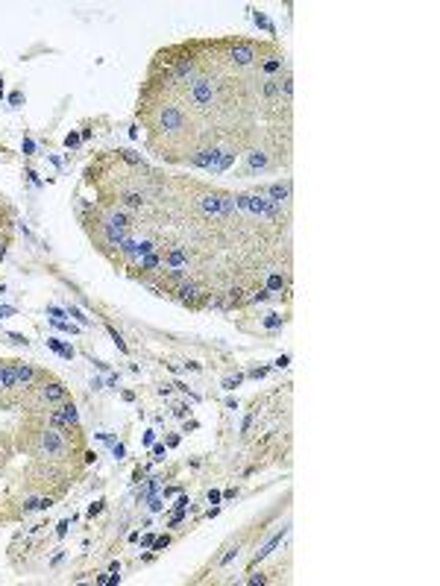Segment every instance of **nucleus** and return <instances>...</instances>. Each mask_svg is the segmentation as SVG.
<instances>
[{
	"mask_svg": "<svg viewBox=\"0 0 440 586\" xmlns=\"http://www.w3.org/2000/svg\"><path fill=\"white\" fill-rule=\"evenodd\" d=\"M24 152H27V155L33 152V141H30V138H24Z\"/></svg>",
	"mask_w": 440,
	"mask_h": 586,
	"instance_id": "34",
	"label": "nucleus"
},
{
	"mask_svg": "<svg viewBox=\"0 0 440 586\" xmlns=\"http://www.w3.org/2000/svg\"><path fill=\"white\" fill-rule=\"evenodd\" d=\"M267 290L273 293V290H285V279L282 276H270L267 279Z\"/></svg>",
	"mask_w": 440,
	"mask_h": 586,
	"instance_id": "11",
	"label": "nucleus"
},
{
	"mask_svg": "<svg viewBox=\"0 0 440 586\" xmlns=\"http://www.w3.org/2000/svg\"><path fill=\"white\" fill-rule=\"evenodd\" d=\"M153 457L156 460H165V445H153Z\"/></svg>",
	"mask_w": 440,
	"mask_h": 586,
	"instance_id": "19",
	"label": "nucleus"
},
{
	"mask_svg": "<svg viewBox=\"0 0 440 586\" xmlns=\"http://www.w3.org/2000/svg\"><path fill=\"white\" fill-rule=\"evenodd\" d=\"M47 314L53 316V319H62V316H65V311H62V308H53V305H50V308H47Z\"/></svg>",
	"mask_w": 440,
	"mask_h": 586,
	"instance_id": "17",
	"label": "nucleus"
},
{
	"mask_svg": "<svg viewBox=\"0 0 440 586\" xmlns=\"http://www.w3.org/2000/svg\"><path fill=\"white\" fill-rule=\"evenodd\" d=\"M200 293L202 290H200V284H197V281H182V284L176 287V299L194 308V305H200Z\"/></svg>",
	"mask_w": 440,
	"mask_h": 586,
	"instance_id": "5",
	"label": "nucleus"
},
{
	"mask_svg": "<svg viewBox=\"0 0 440 586\" xmlns=\"http://www.w3.org/2000/svg\"><path fill=\"white\" fill-rule=\"evenodd\" d=\"M9 100H12V105H21V100H24V97H21V94H18V91H15V94H12V97H9Z\"/></svg>",
	"mask_w": 440,
	"mask_h": 586,
	"instance_id": "30",
	"label": "nucleus"
},
{
	"mask_svg": "<svg viewBox=\"0 0 440 586\" xmlns=\"http://www.w3.org/2000/svg\"><path fill=\"white\" fill-rule=\"evenodd\" d=\"M100 510H103V501H94L91 507H88V516H97Z\"/></svg>",
	"mask_w": 440,
	"mask_h": 586,
	"instance_id": "24",
	"label": "nucleus"
},
{
	"mask_svg": "<svg viewBox=\"0 0 440 586\" xmlns=\"http://www.w3.org/2000/svg\"><path fill=\"white\" fill-rule=\"evenodd\" d=\"M267 164H270V158H267V152H264V150H258V147H255V150L247 152V170H250V173H252V170H264Z\"/></svg>",
	"mask_w": 440,
	"mask_h": 586,
	"instance_id": "6",
	"label": "nucleus"
},
{
	"mask_svg": "<svg viewBox=\"0 0 440 586\" xmlns=\"http://www.w3.org/2000/svg\"><path fill=\"white\" fill-rule=\"evenodd\" d=\"M65 144H68V147H76V144H80V135H76V132H71V135L65 138Z\"/></svg>",
	"mask_w": 440,
	"mask_h": 586,
	"instance_id": "23",
	"label": "nucleus"
},
{
	"mask_svg": "<svg viewBox=\"0 0 440 586\" xmlns=\"http://www.w3.org/2000/svg\"><path fill=\"white\" fill-rule=\"evenodd\" d=\"M167 542H170V537H159V539H153V548H156V551H162Z\"/></svg>",
	"mask_w": 440,
	"mask_h": 586,
	"instance_id": "16",
	"label": "nucleus"
},
{
	"mask_svg": "<svg viewBox=\"0 0 440 586\" xmlns=\"http://www.w3.org/2000/svg\"><path fill=\"white\" fill-rule=\"evenodd\" d=\"M65 530H68V522H59V527H56V534H59V537H65Z\"/></svg>",
	"mask_w": 440,
	"mask_h": 586,
	"instance_id": "32",
	"label": "nucleus"
},
{
	"mask_svg": "<svg viewBox=\"0 0 440 586\" xmlns=\"http://www.w3.org/2000/svg\"><path fill=\"white\" fill-rule=\"evenodd\" d=\"M185 264H188V255H185L179 246H170V249H167V255H165V267L179 270V267H185Z\"/></svg>",
	"mask_w": 440,
	"mask_h": 586,
	"instance_id": "7",
	"label": "nucleus"
},
{
	"mask_svg": "<svg viewBox=\"0 0 440 586\" xmlns=\"http://www.w3.org/2000/svg\"><path fill=\"white\" fill-rule=\"evenodd\" d=\"M15 375H18V387H36L41 378H44V372H38V369H33L30 363L24 361H15Z\"/></svg>",
	"mask_w": 440,
	"mask_h": 586,
	"instance_id": "3",
	"label": "nucleus"
},
{
	"mask_svg": "<svg viewBox=\"0 0 440 586\" xmlns=\"http://www.w3.org/2000/svg\"><path fill=\"white\" fill-rule=\"evenodd\" d=\"M241 378H244V375H232V378H226V381H223V387H226V390H235V387L241 384Z\"/></svg>",
	"mask_w": 440,
	"mask_h": 586,
	"instance_id": "15",
	"label": "nucleus"
},
{
	"mask_svg": "<svg viewBox=\"0 0 440 586\" xmlns=\"http://www.w3.org/2000/svg\"><path fill=\"white\" fill-rule=\"evenodd\" d=\"M47 346H50L53 352H59V355H62V343H59V340H47Z\"/></svg>",
	"mask_w": 440,
	"mask_h": 586,
	"instance_id": "26",
	"label": "nucleus"
},
{
	"mask_svg": "<svg viewBox=\"0 0 440 586\" xmlns=\"http://www.w3.org/2000/svg\"><path fill=\"white\" fill-rule=\"evenodd\" d=\"M185 413H188V408H185V405H176V408H173V416H185Z\"/></svg>",
	"mask_w": 440,
	"mask_h": 586,
	"instance_id": "27",
	"label": "nucleus"
},
{
	"mask_svg": "<svg viewBox=\"0 0 440 586\" xmlns=\"http://www.w3.org/2000/svg\"><path fill=\"white\" fill-rule=\"evenodd\" d=\"M38 398L44 405H62L68 398V387L59 384V381H50V384H41L38 387Z\"/></svg>",
	"mask_w": 440,
	"mask_h": 586,
	"instance_id": "2",
	"label": "nucleus"
},
{
	"mask_svg": "<svg viewBox=\"0 0 440 586\" xmlns=\"http://www.w3.org/2000/svg\"><path fill=\"white\" fill-rule=\"evenodd\" d=\"M15 314H18V311H15V308H9V305H3V308H0V319H3V316H15Z\"/></svg>",
	"mask_w": 440,
	"mask_h": 586,
	"instance_id": "20",
	"label": "nucleus"
},
{
	"mask_svg": "<svg viewBox=\"0 0 440 586\" xmlns=\"http://www.w3.org/2000/svg\"><path fill=\"white\" fill-rule=\"evenodd\" d=\"M229 62H232V65H238V68H250L252 62H255V47L247 44V41H235V44H229Z\"/></svg>",
	"mask_w": 440,
	"mask_h": 586,
	"instance_id": "1",
	"label": "nucleus"
},
{
	"mask_svg": "<svg viewBox=\"0 0 440 586\" xmlns=\"http://www.w3.org/2000/svg\"><path fill=\"white\" fill-rule=\"evenodd\" d=\"M0 97H3V85H0Z\"/></svg>",
	"mask_w": 440,
	"mask_h": 586,
	"instance_id": "35",
	"label": "nucleus"
},
{
	"mask_svg": "<svg viewBox=\"0 0 440 586\" xmlns=\"http://www.w3.org/2000/svg\"><path fill=\"white\" fill-rule=\"evenodd\" d=\"M68 314H71L73 319H80V323H83V326H88V316H85L83 311H80V308H73V305H71V308H68Z\"/></svg>",
	"mask_w": 440,
	"mask_h": 586,
	"instance_id": "12",
	"label": "nucleus"
},
{
	"mask_svg": "<svg viewBox=\"0 0 440 586\" xmlns=\"http://www.w3.org/2000/svg\"><path fill=\"white\" fill-rule=\"evenodd\" d=\"M162 507H165V504H162V498H156V495H153V498H150V510H162Z\"/></svg>",
	"mask_w": 440,
	"mask_h": 586,
	"instance_id": "25",
	"label": "nucleus"
},
{
	"mask_svg": "<svg viewBox=\"0 0 440 586\" xmlns=\"http://www.w3.org/2000/svg\"><path fill=\"white\" fill-rule=\"evenodd\" d=\"M38 507H41V510H47V507H53V498H50V495H44V498H38Z\"/></svg>",
	"mask_w": 440,
	"mask_h": 586,
	"instance_id": "21",
	"label": "nucleus"
},
{
	"mask_svg": "<svg viewBox=\"0 0 440 586\" xmlns=\"http://www.w3.org/2000/svg\"><path fill=\"white\" fill-rule=\"evenodd\" d=\"M220 498H223V492H217V490H212V492H209V504H217Z\"/></svg>",
	"mask_w": 440,
	"mask_h": 586,
	"instance_id": "22",
	"label": "nucleus"
},
{
	"mask_svg": "<svg viewBox=\"0 0 440 586\" xmlns=\"http://www.w3.org/2000/svg\"><path fill=\"white\" fill-rule=\"evenodd\" d=\"M120 202H123L126 208H141V205H144V194H135V191H126V194L120 197Z\"/></svg>",
	"mask_w": 440,
	"mask_h": 586,
	"instance_id": "10",
	"label": "nucleus"
},
{
	"mask_svg": "<svg viewBox=\"0 0 440 586\" xmlns=\"http://www.w3.org/2000/svg\"><path fill=\"white\" fill-rule=\"evenodd\" d=\"M282 537H285V527H282V530H279V534H276V537L270 539V542H267V545H264L262 551H255V560H252V563H258V560H264V557H267V554H270V551H273L276 545H279V542H282Z\"/></svg>",
	"mask_w": 440,
	"mask_h": 586,
	"instance_id": "9",
	"label": "nucleus"
},
{
	"mask_svg": "<svg viewBox=\"0 0 440 586\" xmlns=\"http://www.w3.org/2000/svg\"><path fill=\"white\" fill-rule=\"evenodd\" d=\"M9 340H12V343H18V346H27V343H30L24 334H9Z\"/></svg>",
	"mask_w": 440,
	"mask_h": 586,
	"instance_id": "18",
	"label": "nucleus"
},
{
	"mask_svg": "<svg viewBox=\"0 0 440 586\" xmlns=\"http://www.w3.org/2000/svg\"><path fill=\"white\" fill-rule=\"evenodd\" d=\"M112 455H115V457H118V460H120V457H123V445H112Z\"/></svg>",
	"mask_w": 440,
	"mask_h": 586,
	"instance_id": "28",
	"label": "nucleus"
},
{
	"mask_svg": "<svg viewBox=\"0 0 440 586\" xmlns=\"http://www.w3.org/2000/svg\"><path fill=\"white\" fill-rule=\"evenodd\" d=\"M258 194H267L273 205H282V202L291 199V185H288V182H273V185H267V188H258Z\"/></svg>",
	"mask_w": 440,
	"mask_h": 586,
	"instance_id": "4",
	"label": "nucleus"
},
{
	"mask_svg": "<svg viewBox=\"0 0 440 586\" xmlns=\"http://www.w3.org/2000/svg\"><path fill=\"white\" fill-rule=\"evenodd\" d=\"M264 326H267V328H279V326H282V316L270 314V316H267V319H264Z\"/></svg>",
	"mask_w": 440,
	"mask_h": 586,
	"instance_id": "14",
	"label": "nucleus"
},
{
	"mask_svg": "<svg viewBox=\"0 0 440 586\" xmlns=\"http://www.w3.org/2000/svg\"><path fill=\"white\" fill-rule=\"evenodd\" d=\"M252 378H264V375H267V366H262V369H252Z\"/></svg>",
	"mask_w": 440,
	"mask_h": 586,
	"instance_id": "29",
	"label": "nucleus"
},
{
	"mask_svg": "<svg viewBox=\"0 0 440 586\" xmlns=\"http://www.w3.org/2000/svg\"><path fill=\"white\" fill-rule=\"evenodd\" d=\"M109 572H112V574H120V563L115 560V563H112V566H109Z\"/></svg>",
	"mask_w": 440,
	"mask_h": 586,
	"instance_id": "33",
	"label": "nucleus"
},
{
	"mask_svg": "<svg viewBox=\"0 0 440 586\" xmlns=\"http://www.w3.org/2000/svg\"><path fill=\"white\" fill-rule=\"evenodd\" d=\"M109 334H112V340H115V346H118L120 352H126V343H123V337H120V334L115 331V328H109Z\"/></svg>",
	"mask_w": 440,
	"mask_h": 586,
	"instance_id": "13",
	"label": "nucleus"
},
{
	"mask_svg": "<svg viewBox=\"0 0 440 586\" xmlns=\"http://www.w3.org/2000/svg\"><path fill=\"white\" fill-rule=\"evenodd\" d=\"M56 413H59L68 425H76V422H80V413H76V408H73V402H68V398H65L59 408H56Z\"/></svg>",
	"mask_w": 440,
	"mask_h": 586,
	"instance_id": "8",
	"label": "nucleus"
},
{
	"mask_svg": "<svg viewBox=\"0 0 440 586\" xmlns=\"http://www.w3.org/2000/svg\"><path fill=\"white\" fill-rule=\"evenodd\" d=\"M27 176H30V182H33V185H41V182H38V173H33V170H27Z\"/></svg>",
	"mask_w": 440,
	"mask_h": 586,
	"instance_id": "31",
	"label": "nucleus"
}]
</instances>
